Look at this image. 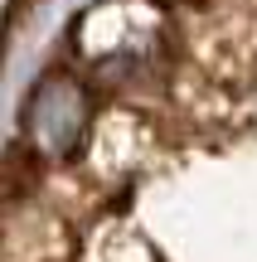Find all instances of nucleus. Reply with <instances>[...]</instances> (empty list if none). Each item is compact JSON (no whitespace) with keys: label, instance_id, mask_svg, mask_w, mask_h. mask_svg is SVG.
Masks as SVG:
<instances>
[{"label":"nucleus","instance_id":"nucleus-1","mask_svg":"<svg viewBox=\"0 0 257 262\" xmlns=\"http://www.w3.org/2000/svg\"><path fill=\"white\" fill-rule=\"evenodd\" d=\"M0 262H257V0H92L5 156Z\"/></svg>","mask_w":257,"mask_h":262},{"label":"nucleus","instance_id":"nucleus-2","mask_svg":"<svg viewBox=\"0 0 257 262\" xmlns=\"http://www.w3.org/2000/svg\"><path fill=\"white\" fill-rule=\"evenodd\" d=\"M25 5H29V0H10V25H19V19H25Z\"/></svg>","mask_w":257,"mask_h":262}]
</instances>
